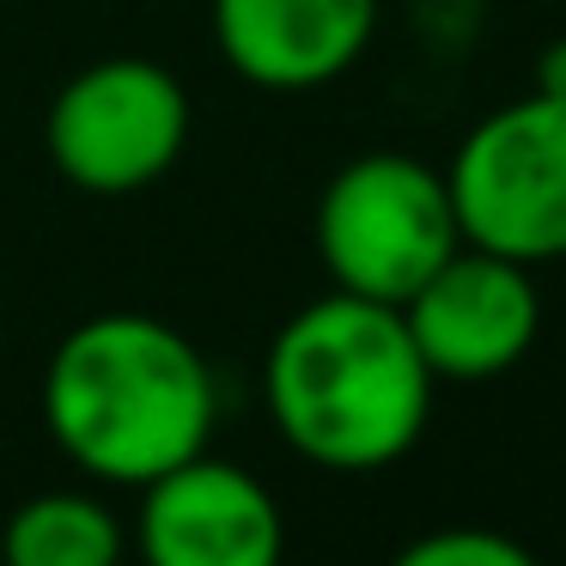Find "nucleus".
Segmentation results:
<instances>
[{"label": "nucleus", "instance_id": "10", "mask_svg": "<svg viewBox=\"0 0 566 566\" xmlns=\"http://www.w3.org/2000/svg\"><path fill=\"white\" fill-rule=\"evenodd\" d=\"M530 560L536 554L524 542L500 536V530H475V524L432 530V536L402 548V566H530Z\"/></svg>", "mask_w": 566, "mask_h": 566}, {"label": "nucleus", "instance_id": "7", "mask_svg": "<svg viewBox=\"0 0 566 566\" xmlns=\"http://www.w3.org/2000/svg\"><path fill=\"white\" fill-rule=\"evenodd\" d=\"M135 542L153 566H274L286 524L256 475L196 451L140 488Z\"/></svg>", "mask_w": 566, "mask_h": 566}, {"label": "nucleus", "instance_id": "1", "mask_svg": "<svg viewBox=\"0 0 566 566\" xmlns=\"http://www.w3.org/2000/svg\"><path fill=\"white\" fill-rule=\"evenodd\" d=\"M432 390L402 305L323 293L281 323L262 359L269 420L305 463L366 475L408 457L427 432Z\"/></svg>", "mask_w": 566, "mask_h": 566}, {"label": "nucleus", "instance_id": "5", "mask_svg": "<svg viewBox=\"0 0 566 566\" xmlns=\"http://www.w3.org/2000/svg\"><path fill=\"white\" fill-rule=\"evenodd\" d=\"M189 123L196 111L171 67L147 55H111L55 92L43 147L55 171L86 196H140L184 159Z\"/></svg>", "mask_w": 566, "mask_h": 566}, {"label": "nucleus", "instance_id": "2", "mask_svg": "<svg viewBox=\"0 0 566 566\" xmlns=\"http://www.w3.org/2000/svg\"><path fill=\"white\" fill-rule=\"evenodd\" d=\"M220 384L177 323L98 311L55 342L43 371V427L67 463L111 488H147L208 451Z\"/></svg>", "mask_w": 566, "mask_h": 566}, {"label": "nucleus", "instance_id": "11", "mask_svg": "<svg viewBox=\"0 0 566 566\" xmlns=\"http://www.w3.org/2000/svg\"><path fill=\"white\" fill-rule=\"evenodd\" d=\"M536 86L542 92H566V43H554V50L536 62Z\"/></svg>", "mask_w": 566, "mask_h": 566}, {"label": "nucleus", "instance_id": "4", "mask_svg": "<svg viewBox=\"0 0 566 566\" xmlns=\"http://www.w3.org/2000/svg\"><path fill=\"white\" fill-rule=\"evenodd\" d=\"M463 244L500 250L512 262L566 256V92H530L500 104L463 135L451 171Z\"/></svg>", "mask_w": 566, "mask_h": 566}, {"label": "nucleus", "instance_id": "9", "mask_svg": "<svg viewBox=\"0 0 566 566\" xmlns=\"http://www.w3.org/2000/svg\"><path fill=\"white\" fill-rule=\"evenodd\" d=\"M123 548V517L80 488L31 493L0 530V554L13 566H116Z\"/></svg>", "mask_w": 566, "mask_h": 566}, {"label": "nucleus", "instance_id": "3", "mask_svg": "<svg viewBox=\"0 0 566 566\" xmlns=\"http://www.w3.org/2000/svg\"><path fill=\"white\" fill-rule=\"evenodd\" d=\"M463 244L444 171L415 153H359L317 196V256L342 293L402 305Z\"/></svg>", "mask_w": 566, "mask_h": 566}, {"label": "nucleus", "instance_id": "8", "mask_svg": "<svg viewBox=\"0 0 566 566\" xmlns=\"http://www.w3.org/2000/svg\"><path fill=\"white\" fill-rule=\"evenodd\" d=\"M378 0H213V43L256 92H323L366 55Z\"/></svg>", "mask_w": 566, "mask_h": 566}, {"label": "nucleus", "instance_id": "6", "mask_svg": "<svg viewBox=\"0 0 566 566\" xmlns=\"http://www.w3.org/2000/svg\"><path fill=\"white\" fill-rule=\"evenodd\" d=\"M402 317L439 384H488L512 371L542 335L536 269L500 250L457 244V256L402 298Z\"/></svg>", "mask_w": 566, "mask_h": 566}]
</instances>
